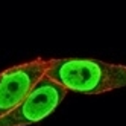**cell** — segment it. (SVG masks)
<instances>
[{
    "mask_svg": "<svg viewBox=\"0 0 126 126\" xmlns=\"http://www.w3.org/2000/svg\"><path fill=\"white\" fill-rule=\"evenodd\" d=\"M46 76L65 90L84 94H100L126 87V65L97 59H49Z\"/></svg>",
    "mask_w": 126,
    "mask_h": 126,
    "instance_id": "cell-1",
    "label": "cell"
},
{
    "mask_svg": "<svg viewBox=\"0 0 126 126\" xmlns=\"http://www.w3.org/2000/svg\"><path fill=\"white\" fill-rule=\"evenodd\" d=\"M67 90L44 75L11 112L0 117V126H26L43 120L65 97Z\"/></svg>",
    "mask_w": 126,
    "mask_h": 126,
    "instance_id": "cell-2",
    "label": "cell"
},
{
    "mask_svg": "<svg viewBox=\"0 0 126 126\" xmlns=\"http://www.w3.org/2000/svg\"><path fill=\"white\" fill-rule=\"evenodd\" d=\"M47 61L33 59L0 73V117L11 112L46 75Z\"/></svg>",
    "mask_w": 126,
    "mask_h": 126,
    "instance_id": "cell-3",
    "label": "cell"
}]
</instances>
